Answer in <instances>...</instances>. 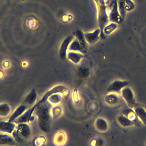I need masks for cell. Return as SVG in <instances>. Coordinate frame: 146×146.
<instances>
[{"label": "cell", "mask_w": 146, "mask_h": 146, "mask_svg": "<svg viewBox=\"0 0 146 146\" xmlns=\"http://www.w3.org/2000/svg\"><path fill=\"white\" fill-rule=\"evenodd\" d=\"M51 107L50 104L46 101L36 106L35 110V113L38 118V126L40 129L45 133L50 131L52 121Z\"/></svg>", "instance_id": "6da1fadb"}, {"label": "cell", "mask_w": 146, "mask_h": 146, "mask_svg": "<svg viewBox=\"0 0 146 146\" xmlns=\"http://www.w3.org/2000/svg\"><path fill=\"white\" fill-rule=\"evenodd\" d=\"M31 135V129L27 123H21L17 124V127L12 136L16 141L27 140Z\"/></svg>", "instance_id": "7a4b0ae2"}, {"label": "cell", "mask_w": 146, "mask_h": 146, "mask_svg": "<svg viewBox=\"0 0 146 146\" xmlns=\"http://www.w3.org/2000/svg\"><path fill=\"white\" fill-rule=\"evenodd\" d=\"M58 93L61 94L63 96H66L68 94V90L67 88L64 86H62V85L55 86L52 88H51L50 90H49L48 91H47L42 96V98L40 99V100H39L36 103H35V105L37 106L39 104L46 102L48 98L50 95L54 94H58Z\"/></svg>", "instance_id": "3957f363"}, {"label": "cell", "mask_w": 146, "mask_h": 146, "mask_svg": "<svg viewBox=\"0 0 146 146\" xmlns=\"http://www.w3.org/2000/svg\"><path fill=\"white\" fill-rule=\"evenodd\" d=\"M123 98L130 108H135L136 107V102L134 96V94L132 89L129 87H125L121 91Z\"/></svg>", "instance_id": "277c9868"}, {"label": "cell", "mask_w": 146, "mask_h": 146, "mask_svg": "<svg viewBox=\"0 0 146 146\" xmlns=\"http://www.w3.org/2000/svg\"><path fill=\"white\" fill-rule=\"evenodd\" d=\"M128 85V82L124 80H116L113 81L108 86L106 92L107 94L111 93H119L121 92L123 88L127 87Z\"/></svg>", "instance_id": "5b68a950"}, {"label": "cell", "mask_w": 146, "mask_h": 146, "mask_svg": "<svg viewBox=\"0 0 146 146\" xmlns=\"http://www.w3.org/2000/svg\"><path fill=\"white\" fill-rule=\"evenodd\" d=\"M36 108V106L34 104L33 107L28 108L21 116L15 119L14 121L16 124H21V123H27L29 124L31 119L34 117L33 115V112L35 111Z\"/></svg>", "instance_id": "8992f818"}, {"label": "cell", "mask_w": 146, "mask_h": 146, "mask_svg": "<svg viewBox=\"0 0 146 146\" xmlns=\"http://www.w3.org/2000/svg\"><path fill=\"white\" fill-rule=\"evenodd\" d=\"M74 38L75 36L73 35H69L61 43L59 48V56L62 59L64 60L66 58L69 46Z\"/></svg>", "instance_id": "52a82bcc"}, {"label": "cell", "mask_w": 146, "mask_h": 146, "mask_svg": "<svg viewBox=\"0 0 146 146\" xmlns=\"http://www.w3.org/2000/svg\"><path fill=\"white\" fill-rule=\"evenodd\" d=\"M16 127L17 124L14 122L0 121V133L12 135Z\"/></svg>", "instance_id": "ba28073f"}, {"label": "cell", "mask_w": 146, "mask_h": 146, "mask_svg": "<svg viewBox=\"0 0 146 146\" xmlns=\"http://www.w3.org/2000/svg\"><path fill=\"white\" fill-rule=\"evenodd\" d=\"M14 137L7 133H0V145L1 146H15L17 144Z\"/></svg>", "instance_id": "9c48e42d"}, {"label": "cell", "mask_w": 146, "mask_h": 146, "mask_svg": "<svg viewBox=\"0 0 146 146\" xmlns=\"http://www.w3.org/2000/svg\"><path fill=\"white\" fill-rule=\"evenodd\" d=\"M100 33V30L97 29L93 32H87L84 33V36L86 42L90 44H92L96 43L99 39Z\"/></svg>", "instance_id": "30bf717a"}, {"label": "cell", "mask_w": 146, "mask_h": 146, "mask_svg": "<svg viewBox=\"0 0 146 146\" xmlns=\"http://www.w3.org/2000/svg\"><path fill=\"white\" fill-rule=\"evenodd\" d=\"M29 107L26 106V104L22 103V104L19 105L13 112L11 115L10 116L9 120L7 121L10 122H14L15 119L21 116Z\"/></svg>", "instance_id": "8fae6325"}, {"label": "cell", "mask_w": 146, "mask_h": 146, "mask_svg": "<svg viewBox=\"0 0 146 146\" xmlns=\"http://www.w3.org/2000/svg\"><path fill=\"white\" fill-rule=\"evenodd\" d=\"M83 56V55L81 52L72 51H68L66 58L74 64H78L80 62Z\"/></svg>", "instance_id": "7c38bea8"}, {"label": "cell", "mask_w": 146, "mask_h": 146, "mask_svg": "<svg viewBox=\"0 0 146 146\" xmlns=\"http://www.w3.org/2000/svg\"><path fill=\"white\" fill-rule=\"evenodd\" d=\"M37 98L36 92L35 89H33L25 97L23 103L27 106L29 108L33 107L36 102Z\"/></svg>", "instance_id": "4fadbf2b"}, {"label": "cell", "mask_w": 146, "mask_h": 146, "mask_svg": "<svg viewBox=\"0 0 146 146\" xmlns=\"http://www.w3.org/2000/svg\"><path fill=\"white\" fill-rule=\"evenodd\" d=\"M66 135L63 131L58 132L54 138V143L56 146H62L66 141Z\"/></svg>", "instance_id": "5bb4252c"}, {"label": "cell", "mask_w": 146, "mask_h": 146, "mask_svg": "<svg viewBox=\"0 0 146 146\" xmlns=\"http://www.w3.org/2000/svg\"><path fill=\"white\" fill-rule=\"evenodd\" d=\"M63 95L61 94H54L50 95L47 101L50 104L51 106H54L60 104L63 99Z\"/></svg>", "instance_id": "9a60e30c"}, {"label": "cell", "mask_w": 146, "mask_h": 146, "mask_svg": "<svg viewBox=\"0 0 146 146\" xmlns=\"http://www.w3.org/2000/svg\"><path fill=\"white\" fill-rule=\"evenodd\" d=\"M117 121L123 127H129L133 125V121L124 115H119L117 117Z\"/></svg>", "instance_id": "2e32d148"}, {"label": "cell", "mask_w": 146, "mask_h": 146, "mask_svg": "<svg viewBox=\"0 0 146 146\" xmlns=\"http://www.w3.org/2000/svg\"><path fill=\"white\" fill-rule=\"evenodd\" d=\"M134 112L140 120L146 125V110L141 107H136L134 108Z\"/></svg>", "instance_id": "e0dca14e"}, {"label": "cell", "mask_w": 146, "mask_h": 146, "mask_svg": "<svg viewBox=\"0 0 146 146\" xmlns=\"http://www.w3.org/2000/svg\"><path fill=\"white\" fill-rule=\"evenodd\" d=\"M96 128L100 132H105L108 129V125L106 120L103 118H98L95 123Z\"/></svg>", "instance_id": "ac0fdd59"}, {"label": "cell", "mask_w": 146, "mask_h": 146, "mask_svg": "<svg viewBox=\"0 0 146 146\" xmlns=\"http://www.w3.org/2000/svg\"><path fill=\"white\" fill-rule=\"evenodd\" d=\"M83 50H84V48L82 47L79 41L76 38H75L72 40V41L71 42L69 46L68 51L83 52Z\"/></svg>", "instance_id": "d6986e66"}, {"label": "cell", "mask_w": 146, "mask_h": 146, "mask_svg": "<svg viewBox=\"0 0 146 146\" xmlns=\"http://www.w3.org/2000/svg\"><path fill=\"white\" fill-rule=\"evenodd\" d=\"M62 113L63 109L60 104L52 106L51 108V113L52 117V119H56L62 115Z\"/></svg>", "instance_id": "ffe728a7"}, {"label": "cell", "mask_w": 146, "mask_h": 146, "mask_svg": "<svg viewBox=\"0 0 146 146\" xmlns=\"http://www.w3.org/2000/svg\"><path fill=\"white\" fill-rule=\"evenodd\" d=\"M11 111L10 106L6 103L0 104V116L5 117L9 115Z\"/></svg>", "instance_id": "44dd1931"}]
</instances>
